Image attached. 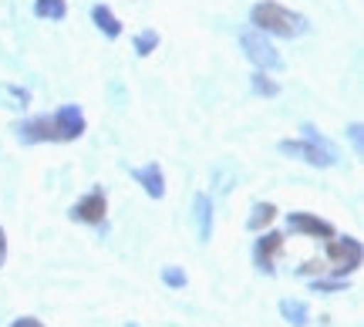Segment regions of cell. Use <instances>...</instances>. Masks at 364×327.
<instances>
[{
    "label": "cell",
    "instance_id": "6da1fadb",
    "mask_svg": "<svg viewBox=\"0 0 364 327\" xmlns=\"http://www.w3.org/2000/svg\"><path fill=\"white\" fill-rule=\"evenodd\" d=\"M250 21L257 24V31L277 34V38H300V34L307 31V17H304V14L287 11L284 4H273V0L257 4L253 14H250Z\"/></svg>",
    "mask_w": 364,
    "mask_h": 327
},
{
    "label": "cell",
    "instance_id": "7a4b0ae2",
    "mask_svg": "<svg viewBox=\"0 0 364 327\" xmlns=\"http://www.w3.org/2000/svg\"><path fill=\"white\" fill-rule=\"evenodd\" d=\"M280 152L284 156H297L304 162H311V166H331L334 162V149L324 139H317V135H311V142H280Z\"/></svg>",
    "mask_w": 364,
    "mask_h": 327
},
{
    "label": "cell",
    "instance_id": "3957f363",
    "mask_svg": "<svg viewBox=\"0 0 364 327\" xmlns=\"http://www.w3.org/2000/svg\"><path fill=\"white\" fill-rule=\"evenodd\" d=\"M240 44L247 48V54H250V61H253V65L270 68V71H277V68L284 65V61H280V54H277V48L263 38V31H247V34L240 38Z\"/></svg>",
    "mask_w": 364,
    "mask_h": 327
},
{
    "label": "cell",
    "instance_id": "277c9868",
    "mask_svg": "<svg viewBox=\"0 0 364 327\" xmlns=\"http://www.w3.org/2000/svg\"><path fill=\"white\" fill-rule=\"evenodd\" d=\"M327 257L334 263V274H351L361 267V243L358 240H334L327 243Z\"/></svg>",
    "mask_w": 364,
    "mask_h": 327
},
{
    "label": "cell",
    "instance_id": "5b68a950",
    "mask_svg": "<svg viewBox=\"0 0 364 327\" xmlns=\"http://www.w3.org/2000/svg\"><path fill=\"white\" fill-rule=\"evenodd\" d=\"M54 135L61 139V142H71V139H78L81 132H85V115H81L78 105H65L54 112Z\"/></svg>",
    "mask_w": 364,
    "mask_h": 327
},
{
    "label": "cell",
    "instance_id": "8992f818",
    "mask_svg": "<svg viewBox=\"0 0 364 327\" xmlns=\"http://www.w3.org/2000/svg\"><path fill=\"white\" fill-rule=\"evenodd\" d=\"M105 213H108V203H105V193L102 189H91L88 196L81 199V203H75V210H71V220H78V223H102L105 220Z\"/></svg>",
    "mask_w": 364,
    "mask_h": 327
},
{
    "label": "cell",
    "instance_id": "52a82bcc",
    "mask_svg": "<svg viewBox=\"0 0 364 327\" xmlns=\"http://www.w3.org/2000/svg\"><path fill=\"white\" fill-rule=\"evenodd\" d=\"M290 230L294 233H304V236H321V240H331L334 236V226L321 216H311V213H290Z\"/></svg>",
    "mask_w": 364,
    "mask_h": 327
},
{
    "label": "cell",
    "instance_id": "ba28073f",
    "mask_svg": "<svg viewBox=\"0 0 364 327\" xmlns=\"http://www.w3.org/2000/svg\"><path fill=\"white\" fill-rule=\"evenodd\" d=\"M132 176L145 186V193H149L152 199L166 196V179H162V169H159L156 162H152V166H142V169H132Z\"/></svg>",
    "mask_w": 364,
    "mask_h": 327
},
{
    "label": "cell",
    "instance_id": "9c48e42d",
    "mask_svg": "<svg viewBox=\"0 0 364 327\" xmlns=\"http://www.w3.org/2000/svg\"><path fill=\"white\" fill-rule=\"evenodd\" d=\"M280 247H284V236L280 233H263L260 240H257V263H260V270L273 274V253Z\"/></svg>",
    "mask_w": 364,
    "mask_h": 327
},
{
    "label": "cell",
    "instance_id": "30bf717a",
    "mask_svg": "<svg viewBox=\"0 0 364 327\" xmlns=\"http://www.w3.org/2000/svg\"><path fill=\"white\" fill-rule=\"evenodd\" d=\"M17 132H21V139H24V142H51V139H58V135H54L51 118H34V122H24Z\"/></svg>",
    "mask_w": 364,
    "mask_h": 327
},
{
    "label": "cell",
    "instance_id": "8fae6325",
    "mask_svg": "<svg viewBox=\"0 0 364 327\" xmlns=\"http://www.w3.org/2000/svg\"><path fill=\"white\" fill-rule=\"evenodd\" d=\"M196 223H199V240H209L213 233V206L206 196H196Z\"/></svg>",
    "mask_w": 364,
    "mask_h": 327
},
{
    "label": "cell",
    "instance_id": "7c38bea8",
    "mask_svg": "<svg viewBox=\"0 0 364 327\" xmlns=\"http://www.w3.org/2000/svg\"><path fill=\"white\" fill-rule=\"evenodd\" d=\"M273 216H277V206H273V203H257V206H253V216L247 220V226L253 233H260L263 226L273 223Z\"/></svg>",
    "mask_w": 364,
    "mask_h": 327
},
{
    "label": "cell",
    "instance_id": "4fadbf2b",
    "mask_svg": "<svg viewBox=\"0 0 364 327\" xmlns=\"http://www.w3.org/2000/svg\"><path fill=\"white\" fill-rule=\"evenodd\" d=\"M91 21L102 27L108 38H118V34H122V24H118V17L108 11V7H95V11H91Z\"/></svg>",
    "mask_w": 364,
    "mask_h": 327
},
{
    "label": "cell",
    "instance_id": "5bb4252c",
    "mask_svg": "<svg viewBox=\"0 0 364 327\" xmlns=\"http://www.w3.org/2000/svg\"><path fill=\"white\" fill-rule=\"evenodd\" d=\"M34 14H38V17H51V21H61L68 14V4L65 0H38V4H34Z\"/></svg>",
    "mask_w": 364,
    "mask_h": 327
},
{
    "label": "cell",
    "instance_id": "9a60e30c",
    "mask_svg": "<svg viewBox=\"0 0 364 327\" xmlns=\"http://www.w3.org/2000/svg\"><path fill=\"white\" fill-rule=\"evenodd\" d=\"M280 311H284V317L290 321V324H297V327L307 324V304L304 301H284L280 304Z\"/></svg>",
    "mask_w": 364,
    "mask_h": 327
},
{
    "label": "cell",
    "instance_id": "2e32d148",
    "mask_svg": "<svg viewBox=\"0 0 364 327\" xmlns=\"http://www.w3.org/2000/svg\"><path fill=\"white\" fill-rule=\"evenodd\" d=\"M156 44H159V34H156V31H145V34H139V38H135V51L145 58V54L156 51Z\"/></svg>",
    "mask_w": 364,
    "mask_h": 327
},
{
    "label": "cell",
    "instance_id": "e0dca14e",
    "mask_svg": "<svg viewBox=\"0 0 364 327\" xmlns=\"http://www.w3.org/2000/svg\"><path fill=\"white\" fill-rule=\"evenodd\" d=\"M253 88H257L260 95H277L280 92V88H277V81H270L267 75H253Z\"/></svg>",
    "mask_w": 364,
    "mask_h": 327
},
{
    "label": "cell",
    "instance_id": "ac0fdd59",
    "mask_svg": "<svg viewBox=\"0 0 364 327\" xmlns=\"http://www.w3.org/2000/svg\"><path fill=\"white\" fill-rule=\"evenodd\" d=\"M166 284H169V287H182V284H186V274H179V270H166Z\"/></svg>",
    "mask_w": 364,
    "mask_h": 327
},
{
    "label": "cell",
    "instance_id": "d6986e66",
    "mask_svg": "<svg viewBox=\"0 0 364 327\" xmlns=\"http://www.w3.org/2000/svg\"><path fill=\"white\" fill-rule=\"evenodd\" d=\"M11 327H44V324H41L38 317H21V321H14Z\"/></svg>",
    "mask_w": 364,
    "mask_h": 327
},
{
    "label": "cell",
    "instance_id": "ffe728a7",
    "mask_svg": "<svg viewBox=\"0 0 364 327\" xmlns=\"http://www.w3.org/2000/svg\"><path fill=\"white\" fill-rule=\"evenodd\" d=\"M7 260V236H4V226H0V267Z\"/></svg>",
    "mask_w": 364,
    "mask_h": 327
}]
</instances>
